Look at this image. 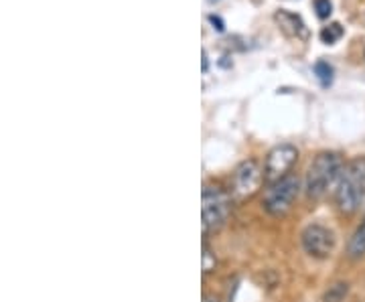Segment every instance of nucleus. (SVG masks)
Returning a JSON list of instances; mask_svg holds the SVG:
<instances>
[{"mask_svg":"<svg viewBox=\"0 0 365 302\" xmlns=\"http://www.w3.org/2000/svg\"><path fill=\"white\" fill-rule=\"evenodd\" d=\"M345 165L347 162L343 160L339 152H319L311 162V167L307 171V179H304L307 197L313 201L325 197L329 189L339 183Z\"/></svg>","mask_w":365,"mask_h":302,"instance_id":"nucleus-1","label":"nucleus"},{"mask_svg":"<svg viewBox=\"0 0 365 302\" xmlns=\"http://www.w3.org/2000/svg\"><path fill=\"white\" fill-rule=\"evenodd\" d=\"M365 201V157L349 160L335 187V205L343 215L357 213Z\"/></svg>","mask_w":365,"mask_h":302,"instance_id":"nucleus-2","label":"nucleus"},{"mask_svg":"<svg viewBox=\"0 0 365 302\" xmlns=\"http://www.w3.org/2000/svg\"><path fill=\"white\" fill-rule=\"evenodd\" d=\"M232 203L234 199L227 191H223L217 184H205L201 193V222H203V231L207 234H217L225 227L232 215Z\"/></svg>","mask_w":365,"mask_h":302,"instance_id":"nucleus-3","label":"nucleus"},{"mask_svg":"<svg viewBox=\"0 0 365 302\" xmlns=\"http://www.w3.org/2000/svg\"><path fill=\"white\" fill-rule=\"evenodd\" d=\"M300 195V179L297 175H288L284 179L268 184L264 191L262 207L272 217H284L294 207V201Z\"/></svg>","mask_w":365,"mask_h":302,"instance_id":"nucleus-4","label":"nucleus"},{"mask_svg":"<svg viewBox=\"0 0 365 302\" xmlns=\"http://www.w3.org/2000/svg\"><path fill=\"white\" fill-rule=\"evenodd\" d=\"M264 181H266V177H264V169L260 167V162L254 160V158L244 160V162H240L235 167L234 175H232L230 195H232L235 203L248 201L260 191Z\"/></svg>","mask_w":365,"mask_h":302,"instance_id":"nucleus-5","label":"nucleus"},{"mask_svg":"<svg viewBox=\"0 0 365 302\" xmlns=\"http://www.w3.org/2000/svg\"><path fill=\"white\" fill-rule=\"evenodd\" d=\"M299 160V150L292 145H278L268 152L266 162H264V177L266 183H276L290 175L294 162Z\"/></svg>","mask_w":365,"mask_h":302,"instance_id":"nucleus-6","label":"nucleus"},{"mask_svg":"<svg viewBox=\"0 0 365 302\" xmlns=\"http://www.w3.org/2000/svg\"><path fill=\"white\" fill-rule=\"evenodd\" d=\"M300 241H302L304 251L317 260H325L335 250V236L325 225H307L300 234Z\"/></svg>","mask_w":365,"mask_h":302,"instance_id":"nucleus-7","label":"nucleus"},{"mask_svg":"<svg viewBox=\"0 0 365 302\" xmlns=\"http://www.w3.org/2000/svg\"><path fill=\"white\" fill-rule=\"evenodd\" d=\"M274 21L278 23L280 31L288 35V37H294V39H309V28L302 23L299 14L288 13V11H278L274 14Z\"/></svg>","mask_w":365,"mask_h":302,"instance_id":"nucleus-8","label":"nucleus"},{"mask_svg":"<svg viewBox=\"0 0 365 302\" xmlns=\"http://www.w3.org/2000/svg\"><path fill=\"white\" fill-rule=\"evenodd\" d=\"M347 256L351 260H361V258H365V217L364 222L359 224V227L353 231L351 239L347 244Z\"/></svg>","mask_w":365,"mask_h":302,"instance_id":"nucleus-9","label":"nucleus"},{"mask_svg":"<svg viewBox=\"0 0 365 302\" xmlns=\"http://www.w3.org/2000/svg\"><path fill=\"white\" fill-rule=\"evenodd\" d=\"M314 76L319 78L321 81V85L323 88H329L331 83H333V76H335V71H333V66L325 61V59H319L317 63H314Z\"/></svg>","mask_w":365,"mask_h":302,"instance_id":"nucleus-10","label":"nucleus"},{"mask_svg":"<svg viewBox=\"0 0 365 302\" xmlns=\"http://www.w3.org/2000/svg\"><path fill=\"white\" fill-rule=\"evenodd\" d=\"M341 37H343V26H341L339 23H333V25L325 26V28L321 31V39H323V43H327V45L337 43Z\"/></svg>","mask_w":365,"mask_h":302,"instance_id":"nucleus-11","label":"nucleus"},{"mask_svg":"<svg viewBox=\"0 0 365 302\" xmlns=\"http://www.w3.org/2000/svg\"><path fill=\"white\" fill-rule=\"evenodd\" d=\"M201 266H203V274H211L217 268V258L213 250L207 246V241H203V256H201Z\"/></svg>","mask_w":365,"mask_h":302,"instance_id":"nucleus-12","label":"nucleus"},{"mask_svg":"<svg viewBox=\"0 0 365 302\" xmlns=\"http://www.w3.org/2000/svg\"><path fill=\"white\" fill-rule=\"evenodd\" d=\"M347 296V284L345 282H337L331 288L327 290L325 302H343V298Z\"/></svg>","mask_w":365,"mask_h":302,"instance_id":"nucleus-13","label":"nucleus"},{"mask_svg":"<svg viewBox=\"0 0 365 302\" xmlns=\"http://www.w3.org/2000/svg\"><path fill=\"white\" fill-rule=\"evenodd\" d=\"M314 11H317L319 19H329L333 13V4H331V0H314Z\"/></svg>","mask_w":365,"mask_h":302,"instance_id":"nucleus-14","label":"nucleus"},{"mask_svg":"<svg viewBox=\"0 0 365 302\" xmlns=\"http://www.w3.org/2000/svg\"><path fill=\"white\" fill-rule=\"evenodd\" d=\"M207 19H209V23L213 25V28H215V31H220V33H223V31H225V23L222 21V16H217V14H209Z\"/></svg>","mask_w":365,"mask_h":302,"instance_id":"nucleus-15","label":"nucleus"},{"mask_svg":"<svg viewBox=\"0 0 365 302\" xmlns=\"http://www.w3.org/2000/svg\"><path fill=\"white\" fill-rule=\"evenodd\" d=\"M203 302H222L217 296H213V294H207L205 298H203Z\"/></svg>","mask_w":365,"mask_h":302,"instance_id":"nucleus-16","label":"nucleus"},{"mask_svg":"<svg viewBox=\"0 0 365 302\" xmlns=\"http://www.w3.org/2000/svg\"><path fill=\"white\" fill-rule=\"evenodd\" d=\"M209 67V61H207V51H203V73L207 71Z\"/></svg>","mask_w":365,"mask_h":302,"instance_id":"nucleus-17","label":"nucleus"},{"mask_svg":"<svg viewBox=\"0 0 365 302\" xmlns=\"http://www.w3.org/2000/svg\"><path fill=\"white\" fill-rule=\"evenodd\" d=\"M209 2H217V0H209Z\"/></svg>","mask_w":365,"mask_h":302,"instance_id":"nucleus-18","label":"nucleus"}]
</instances>
